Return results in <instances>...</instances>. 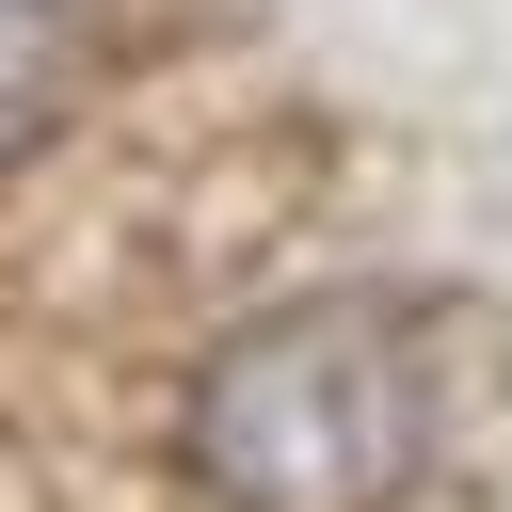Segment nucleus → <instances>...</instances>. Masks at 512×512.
Listing matches in <instances>:
<instances>
[{
	"mask_svg": "<svg viewBox=\"0 0 512 512\" xmlns=\"http://www.w3.org/2000/svg\"><path fill=\"white\" fill-rule=\"evenodd\" d=\"M448 448V336L384 288H304L208 336L176 464L208 512H400Z\"/></svg>",
	"mask_w": 512,
	"mask_h": 512,
	"instance_id": "nucleus-1",
	"label": "nucleus"
},
{
	"mask_svg": "<svg viewBox=\"0 0 512 512\" xmlns=\"http://www.w3.org/2000/svg\"><path fill=\"white\" fill-rule=\"evenodd\" d=\"M64 80H80V0H0V160L64 112Z\"/></svg>",
	"mask_w": 512,
	"mask_h": 512,
	"instance_id": "nucleus-2",
	"label": "nucleus"
}]
</instances>
